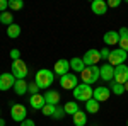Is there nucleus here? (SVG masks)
Returning a JSON list of instances; mask_svg holds the SVG:
<instances>
[{
    "label": "nucleus",
    "instance_id": "nucleus-1",
    "mask_svg": "<svg viewBox=\"0 0 128 126\" xmlns=\"http://www.w3.org/2000/svg\"><path fill=\"white\" fill-rule=\"evenodd\" d=\"M34 82L38 84L40 89H48L51 87V84L55 82V73L48 70V68H41L36 72V77H34Z\"/></svg>",
    "mask_w": 128,
    "mask_h": 126
},
{
    "label": "nucleus",
    "instance_id": "nucleus-2",
    "mask_svg": "<svg viewBox=\"0 0 128 126\" xmlns=\"http://www.w3.org/2000/svg\"><path fill=\"white\" fill-rule=\"evenodd\" d=\"M80 77H82V84L90 85V84L98 82L99 78H101V70H99L98 65H96V67H86L84 72L80 73Z\"/></svg>",
    "mask_w": 128,
    "mask_h": 126
},
{
    "label": "nucleus",
    "instance_id": "nucleus-3",
    "mask_svg": "<svg viewBox=\"0 0 128 126\" xmlns=\"http://www.w3.org/2000/svg\"><path fill=\"white\" fill-rule=\"evenodd\" d=\"M92 94H94V89L87 85V84H79L77 87L74 89V97L75 101H84L87 102L89 99H92Z\"/></svg>",
    "mask_w": 128,
    "mask_h": 126
},
{
    "label": "nucleus",
    "instance_id": "nucleus-4",
    "mask_svg": "<svg viewBox=\"0 0 128 126\" xmlns=\"http://www.w3.org/2000/svg\"><path fill=\"white\" fill-rule=\"evenodd\" d=\"M10 73L16 77V80H22V78L28 77V65L22 60H16V61H12Z\"/></svg>",
    "mask_w": 128,
    "mask_h": 126
},
{
    "label": "nucleus",
    "instance_id": "nucleus-5",
    "mask_svg": "<svg viewBox=\"0 0 128 126\" xmlns=\"http://www.w3.org/2000/svg\"><path fill=\"white\" fill-rule=\"evenodd\" d=\"M128 58V53L126 51H123V49H111V53H109V60L108 63L109 65H113V67H118V65H123Z\"/></svg>",
    "mask_w": 128,
    "mask_h": 126
},
{
    "label": "nucleus",
    "instance_id": "nucleus-6",
    "mask_svg": "<svg viewBox=\"0 0 128 126\" xmlns=\"http://www.w3.org/2000/svg\"><path fill=\"white\" fill-rule=\"evenodd\" d=\"M99 60H101V51L99 49H94V48L87 49L84 53V56H82V61H84L86 67H96Z\"/></svg>",
    "mask_w": 128,
    "mask_h": 126
},
{
    "label": "nucleus",
    "instance_id": "nucleus-7",
    "mask_svg": "<svg viewBox=\"0 0 128 126\" xmlns=\"http://www.w3.org/2000/svg\"><path fill=\"white\" fill-rule=\"evenodd\" d=\"M28 109L22 106V104H12L10 109V118L16 121V123H22L24 119H28Z\"/></svg>",
    "mask_w": 128,
    "mask_h": 126
},
{
    "label": "nucleus",
    "instance_id": "nucleus-8",
    "mask_svg": "<svg viewBox=\"0 0 128 126\" xmlns=\"http://www.w3.org/2000/svg\"><path fill=\"white\" fill-rule=\"evenodd\" d=\"M60 85L65 90H74V89L79 85V80H77V75L75 73H67L63 77H60Z\"/></svg>",
    "mask_w": 128,
    "mask_h": 126
},
{
    "label": "nucleus",
    "instance_id": "nucleus-9",
    "mask_svg": "<svg viewBox=\"0 0 128 126\" xmlns=\"http://www.w3.org/2000/svg\"><path fill=\"white\" fill-rule=\"evenodd\" d=\"M14 84H16V77L10 72L0 73V90L2 92H7L10 89H14Z\"/></svg>",
    "mask_w": 128,
    "mask_h": 126
},
{
    "label": "nucleus",
    "instance_id": "nucleus-10",
    "mask_svg": "<svg viewBox=\"0 0 128 126\" xmlns=\"http://www.w3.org/2000/svg\"><path fill=\"white\" fill-rule=\"evenodd\" d=\"M114 82L116 84H121V85H125L128 82V67L125 63L114 67Z\"/></svg>",
    "mask_w": 128,
    "mask_h": 126
},
{
    "label": "nucleus",
    "instance_id": "nucleus-11",
    "mask_svg": "<svg viewBox=\"0 0 128 126\" xmlns=\"http://www.w3.org/2000/svg\"><path fill=\"white\" fill-rule=\"evenodd\" d=\"M55 70H53V73L55 75H58V77H63V75H67V73H70V60H65L62 58L58 60L56 63H55Z\"/></svg>",
    "mask_w": 128,
    "mask_h": 126
},
{
    "label": "nucleus",
    "instance_id": "nucleus-12",
    "mask_svg": "<svg viewBox=\"0 0 128 126\" xmlns=\"http://www.w3.org/2000/svg\"><path fill=\"white\" fill-rule=\"evenodd\" d=\"M99 70H101V78H102L104 82H113V80H114V67H113V65L104 63V65L99 67Z\"/></svg>",
    "mask_w": 128,
    "mask_h": 126
},
{
    "label": "nucleus",
    "instance_id": "nucleus-13",
    "mask_svg": "<svg viewBox=\"0 0 128 126\" xmlns=\"http://www.w3.org/2000/svg\"><path fill=\"white\" fill-rule=\"evenodd\" d=\"M109 96H111V90L108 87H96L94 89V94H92V99H96L99 104H101V102L108 101Z\"/></svg>",
    "mask_w": 128,
    "mask_h": 126
},
{
    "label": "nucleus",
    "instance_id": "nucleus-14",
    "mask_svg": "<svg viewBox=\"0 0 128 126\" xmlns=\"http://www.w3.org/2000/svg\"><path fill=\"white\" fill-rule=\"evenodd\" d=\"M90 9H92V12H94L96 15H104V14L108 12V3H106L104 0H94V2L90 3Z\"/></svg>",
    "mask_w": 128,
    "mask_h": 126
},
{
    "label": "nucleus",
    "instance_id": "nucleus-15",
    "mask_svg": "<svg viewBox=\"0 0 128 126\" xmlns=\"http://www.w3.org/2000/svg\"><path fill=\"white\" fill-rule=\"evenodd\" d=\"M102 41H104L108 46H114V44H118V43H120V34H118V31H108V32H104Z\"/></svg>",
    "mask_w": 128,
    "mask_h": 126
},
{
    "label": "nucleus",
    "instance_id": "nucleus-16",
    "mask_svg": "<svg viewBox=\"0 0 128 126\" xmlns=\"http://www.w3.org/2000/svg\"><path fill=\"white\" fill-rule=\"evenodd\" d=\"M118 34H120V43H118L120 49L128 53V27H120Z\"/></svg>",
    "mask_w": 128,
    "mask_h": 126
},
{
    "label": "nucleus",
    "instance_id": "nucleus-17",
    "mask_svg": "<svg viewBox=\"0 0 128 126\" xmlns=\"http://www.w3.org/2000/svg\"><path fill=\"white\" fill-rule=\"evenodd\" d=\"M44 96V101H46V104H51V106H58L60 102V92L56 90H46V94H43Z\"/></svg>",
    "mask_w": 128,
    "mask_h": 126
},
{
    "label": "nucleus",
    "instance_id": "nucleus-18",
    "mask_svg": "<svg viewBox=\"0 0 128 126\" xmlns=\"http://www.w3.org/2000/svg\"><path fill=\"white\" fill-rule=\"evenodd\" d=\"M29 104L32 106V109H43L46 101H44V96L43 94H36V96H31L29 97Z\"/></svg>",
    "mask_w": 128,
    "mask_h": 126
},
{
    "label": "nucleus",
    "instance_id": "nucleus-19",
    "mask_svg": "<svg viewBox=\"0 0 128 126\" xmlns=\"http://www.w3.org/2000/svg\"><path fill=\"white\" fill-rule=\"evenodd\" d=\"M72 118H74V125L75 126H86L87 125V113L82 111V109H79Z\"/></svg>",
    "mask_w": 128,
    "mask_h": 126
},
{
    "label": "nucleus",
    "instance_id": "nucleus-20",
    "mask_svg": "<svg viewBox=\"0 0 128 126\" xmlns=\"http://www.w3.org/2000/svg\"><path fill=\"white\" fill-rule=\"evenodd\" d=\"M28 82H26V78H22V80H16V84H14V92L17 94V96H24L26 92H28Z\"/></svg>",
    "mask_w": 128,
    "mask_h": 126
},
{
    "label": "nucleus",
    "instance_id": "nucleus-21",
    "mask_svg": "<svg viewBox=\"0 0 128 126\" xmlns=\"http://www.w3.org/2000/svg\"><path fill=\"white\" fill-rule=\"evenodd\" d=\"M70 68L74 70V72H77V73H82L84 72V68H86V65H84V61H82V58H74L70 60Z\"/></svg>",
    "mask_w": 128,
    "mask_h": 126
},
{
    "label": "nucleus",
    "instance_id": "nucleus-22",
    "mask_svg": "<svg viewBox=\"0 0 128 126\" xmlns=\"http://www.w3.org/2000/svg\"><path fill=\"white\" fill-rule=\"evenodd\" d=\"M99 111V102L96 101V99H89L87 102H86V113H89V114H96Z\"/></svg>",
    "mask_w": 128,
    "mask_h": 126
},
{
    "label": "nucleus",
    "instance_id": "nucleus-23",
    "mask_svg": "<svg viewBox=\"0 0 128 126\" xmlns=\"http://www.w3.org/2000/svg\"><path fill=\"white\" fill-rule=\"evenodd\" d=\"M20 26L19 24H12V26H9L7 27V36H9L10 39H16V38H19L20 36Z\"/></svg>",
    "mask_w": 128,
    "mask_h": 126
},
{
    "label": "nucleus",
    "instance_id": "nucleus-24",
    "mask_svg": "<svg viewBox=\"0 0 128 126\" xmlns=\"http://www.w3.org/2000/svg\"><path fill=\"white\" fill-rule=\"evenodd\" d=\"M0 22L2 24H5L7 27L14 24V14H10V12H0Z\"/></svg>",
    "mask_w": 128,
    "mask_h": 126
},
{
    "label": "nucleus",
    "instance_id": "nucleus-25",
    "mask_svg": "<svg viewBox=\"0 0 128 126\" xmlns=\"http://www.w3.org/2000/svg\"><path fill=\"white\" fill-rule=\"evenodd\" d=\"M63 109H65V114H70V116H74L77 111H79L80 107L77 102H74V101H70V102H67L65 106H63Z\"/></svg>",
    "mask_w": 128,
    "mask_h": 126
},
{
    "label": "nucleus",
    "instance_id": "nucleus-26",
    "mask_svg": "<svg viewBox=\"0 0 128 126\" xmlns=\"http://www.w3.org/2000/svg\"><path fill=\"white\" fill-rule=\"evenodd\" d=\"M109 90H111L114 96H121V94H125V85L116 84V82H109Z\"/></svg>",
    "mask_w": 128,
    "mask_h": 126
},
{
    "label": "nucleus",
    "instance_id": "nucleus-27",
    "mask_svg": "<svg viewBox=\"0 0 128 126\" xmlns=\"http://www.w3.org/2000/svg\"><path fill=\"white\" fill-rule=\"evenodd\" d=\"M22 7H24V2H22V0H9V9L20 10Z\"/></svg>",
    "mask_w": 128,
    "mask_h": 126
},
{
    "label": "nucleus",
    "instance_id": "nucleus-28",
    "mask_svg": "<svg viewBox=\"0 0 128 126\" xmlns=\"http://www.w3.org/2000/svg\"><path fill=\"white\" fill-rule=\"evenodd\" d=\"M67 114H65V109H63V106H56V109H55V113H53V119H62V118H65Z\"/></svg>",
    "mask_w": 128,
    "mask_h": 126
},
{
    "label": "nucleus",
    "instance_id": "nucleus-29",
    "mask_svg": "<svg viewBox=\"0 0 128 126\" xmlns=\"http://www.w3.org/2000/svg\"><path fill=\"white\" fill-rule=\"evenodd\" d=\"M55 109H56V106H51V104H44V107L41 109V113H43L44 116H53Z\"/></svg>",
    "mask_w": 128,
    "mask_h": 126
},
{
    "label": "nucleus",
    "instance_id": "nucleus-30",
    "mask_svg": "<svg viewBox=\"0 0 128 126\" xmlns=\"http://www.w3.org/2000/svg\"><path fill=\"white\" fill-rule=\"evenodd\" d=\"M28 92H29L31 96H36V94H40V87H38V84H36V82H31L29 85H28Z\"/></svg>",
    "mask_w": 128,
    "mask_h": 126
},
{
    "label": "nucleus",
    "instance_id": "nucleus-31",
    "mask_svg": "<svg viewBox=\"0 0 128 126\" xmlns=\"http://www.w3.org/2000/svg\"><path fill=\"white\" fill-rule=\"evenodd\" d=\"M10 58H12V61H16V60H20V51L17 48L10 49Z\"/></svg>",
    "mask_w": 128,
    "mask_h": 126
},
{
    "label": "nucleus",
    "instance_id": "nucleus-32",
    "mask_svg": "<svg viewBox=\"0 0 128 126\" xmlns=\"http://www.w3.org/2000/svg\"><path fill=\"white\" fill-rule=\"evenodd\" d=\"M106 3H108V7H111V9H116V7L121 5V0H109Z\"/></svg>",
    "mask_w": 128,
    "mask_h": 126
},
{
    "label": "nucleus",
    "instance_id": "nucleus-33",
    "mask_svg": "<svg viewBox=\"0 0 128 126\" xmlns=\"http://www.w3.org/2000/svg\"><path fill=\"white\" fill-rule=\"evenodd\" d=\"M9 9V0H0V12H7Z\"/></svg>",
    "mask_w": 128,
    "mask_h": 126
},
{
    "label": "nucleus",
    "instance_id": "nucleus-34",
    "mask_svg": "<svg viewBox=\"0 0 128 126\" xmlns=\"http://www.w3.org/2000/svg\"><path fill=\"white\" fill-rule=\"evenodd\" d=\"M109 53H111V51H109L108 48H102L101 49V60H109Z\"/></svg>",
    "mask_w": 128,
    "mask_h": 126
},
{
    "label": "nucleus",
    "instance_id": "nucleus-35",
    "mask_svg": "<svg viewBox=\"0 0 128 126\" xmlns=\"http://www.w3.org/2000/svg\"><path fill=\"white\" fill-rule=\"evenodd\" d=\"M20 126H36V125H34L32 119H24V121L20 123Z\"/></svg>",
    "mask_w": 128,
    "mask_h": 126
},
{
    "label": "nucleus",
    "instance_id": "nucleus-36",
    "mask_svg": "<svg viewBox=\"0 0 128 126\" xmlns=\"http://www.w3.org/2000/svg\"><path fill=\"white\" fill-rule=\"evenodd\" d=\"M0 126H5V119H2V118H0Z\"/></svg>",
    "mask_w": 128,
    "mask_h": 126
},
{
    "label": "nucleus",
    "instance_id": "nucleus-37",
    "mask_svg": "<svg viewBox=\"0 0 128 126\" xmlns=\"http://www.w3.org/2000/svg\"><path fill=\"white\" fill-rule=\"evenodd\" d=\"M125 92H128V82L125 84Z\"/></svg>",
    "mask_w": 128,
    "mask_h": 126
},
{
    "label": "nucleus",
    "instance_id": "nucleus-38",
    "mask_svg": "<svg viewBox=\"0 0 128 126\" xmlns=\"http://www.w3.org/2000/svg\"><path fill=\"white\" fill-rule=\"evenodd\" d=\"M0 116H2V109H0Z\"/></svg>",
    "mask_w": 128,
    "mask_h": 126
},
{
    "label": "nucleus",
    "instance_id": "nucleus-39",
    "mask_svg": "<svg viewBox=\"0 0 128 126\" xmlns=\"http://www.w3.org/2000/svg\"><path fill=\"white\" fill-rule=\"evenodd\" d=\"M126 126H128V119H126Z\"/></svg>",
    "mask_w": 128,
    "mask_h": 126
}]
</instances>
